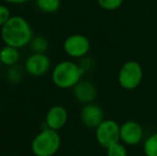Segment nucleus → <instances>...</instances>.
<instances>
[{"mask_svg": "<svg viewBox=\"0 0 157 156\" xmlns=\"http://www.w3.org/2000/svg\"><path fill=\"white\" fill-rule=\"evenodd\" d=\"M1 39L11 47L21 48L30 44L33 31L30 24L21 16H12L1 27Z\"/></svg>", "mask_w": 157, "mask_h": 156, "instance_id": "nucleus-1", "label": "nucleus"}, {"mask_svg": "<svg viewBox=\"0 0 157 156\" xmlns=\"http://www.w3.org/2000/svg\"><path fill=\"white\" fill-rule=\"evenodd\" d=\"M83 69L73 61L66 60L58 63L54 67L52 73V82L60 89L74 88L81 80Z\"/></svg>", "mask_w": 157, "mask_h": 156, "instance_id": "nucleus-2", "label": "nucleus"}, {"mask_svg": "<svg viewBox=\"0 0 157 156\" xmlns=\"http://www.w3.org/2000/svg\"><path fill=\"white\" fill-rule=\"evenodd\" d=\"M61 146V138L57 131L45 128L32 140L31 150L35 156H54Z\"/></svg>", "mask_w": 157, "mask_h": 156, "instance_id": "nucleus-3", "label": "nucleus"}, {"mask_svg": "<svg viewBox=\"0 0 157 156\" xmlns=\"http://www.w3.org/2000/svg\"><path fill=\"white\" fill-rule=\"evenodd\" d=\"M143 78V70L138 61L128 60L120 67L118 82L120 87L127 91L135 90L140 86Z\"/></svg>", "mask_w": 157, "mask_h": 156, "instance_id": "nucleus-4", "label": "nucleus"}, {"mask_svg": "<svg viewBox=\"0 0 157 156\" xmlns=\"http://www.w3.org/2000/svg\"><path fill=\"white\" fill-rule=\"evenodd\" d=\"M120 127L118 122L111 119H105L95 128V137L101 146L108 149L110 146L120 142Z\"/></svg>", "mask_w": 157, "mask_h": 156, "instance_id": "nucleus-5", "label": "nucleus"}, {"mask_svg": "<svg viewBox=\"0 0 157 156\" xmlns=\"http://www.w3.org/2000/svg\"><path fill=\"white\" fill-rule=\"evenodd\" d=\"M90 40L83 34L75 33L67 36L63 43V49L72 58H82L90 51Z\"/></svg>", "mask_w": 157, "mask_h": 156, "instance_id": "nucleus-6", "label": "nucleus"}, {"mask_svg": "<svg viewBox=\"0 0 157 156\" xmlns=\"http://www.w3.org/2000/svg\"><path fill=\"white\" fill-rule=\"evenodd\" d=\"M25 69L27 73L34 77L43 76L50 69V59L46 54H36L33 52L28 57L25 62Z\"/></svg>", "mask_w": 157, "mask_h": 156, "instance_id": "nucleus-7", "label": "nucleus"}, {"mask_svg": "<svg viewBox=\"0 0 157 156\" xmlns=\"http://www.w3.org/2000/svg\"><path fill=\"white\" fill-rule=\"evenodd\" d=\"M80 120L85 126L89 128H96L105 120L103 108L95 103L83 105L80 110Z\"/></svg>", "mask_w": 157, "mask_h": 156, "instance_id": "nucleus-8", "label": "nucleus"}, {"mask_svg": "<svg viewBox=\"0 0 157 156\" xmlns=\"http://www.w3.org/2000/svg\"><path fill=\"white\" fill-rule=\"evenodd\" d=\"M143 129L136 121H126L120 127V139L128 146H136L142 140Z\"/></svg>", "mask_w": 157, "mask_h": 156, "instance_id": "nucleus-9", "label": "nucleus"}, {"mask_svg": "<svg viewBox=\"0 0 157 156\" xmlns=\"http://www.w3.org/2000/svg\"><path fill=\"white\" fill-rule=\"evenodd\" d=\"M74 97L82 104L93 103L97 96V89L93 82L89 80H80L73 88Z\"/></svg>", "mask_w": 157, "mask_h": 156, "instance_id": "nucleus-10", "label": "nucleus"}, {"mask_svg": "<svg viewBox=\"0 0 157 156\" xmlns=\"http://www.w3.org/2000/svg\"><path fill=\"white\" fill-rule=\"evenodd\" d=\"M67 118V111L63 106H60V105L52 106L46 113V128H50L58 131L59 129H61L66 124Z\"/></svg>", "mask_w": 157, "mask_h": 156, "instance_id": "nucleus-11", "label": "nucleus"}, {"mask_svg": "<svg viewBox=\"0 0 157 156\" xmlns=\"http://www.w3.org/2000/svg\"><path fill=\"white\" fill-rule=\"evenodd\" d=\"M21 55L17 48L11 47V46L6 45L1 50H0V60L2 64L6 67H13L18 62Z\"/></svg>", "mask_w": 157, "mask_h": 156, "instance_id": "nucleus-12", "label": "nucleus"}, {"mask_svg": "<svg viewBox=\"0 0 157 156\" xmlns=\"http://www.w3.org/2000/svg\"><path fill=\"white\" fill-rule=\"evenodd\" d=\"M37 9L44 13H55L59 10L61 0H35Z\"/></svg>", "mask_w": 157, "mask_h": 156, "instance_id": "nucleus-13", "label": "nucleus"}, {"mask_svg": "<svg viewBox=\"0 0 157 156\" xmlns=\"http://www.w3.org/2000/svg\"><path fill=\"white\" fill-rule=\"evenodd\" d=\"M29 45L31 47V49L34 52H36V54H45L48 48H49L48 41L42 36H33Z\"/></svg>", "mask_w": 157, "mask_h": 156, "instance_id": "nucleus-14", "label": "nucleus"}, {"mask_svg": "<svg viewBox=\"0 0 157 156\" xmlns=\"http://www.w3.org/2000/svg\"><path fill=\"white\" fill-rule=\"evenodd\" d=\"M143 151L145 156H157V133L152 134L145 139Z\"/></svg>", "mask_w": 157, "mask_h": 156, "instance_id": "nucleus-15", "label": "nucleus"}, {"mask_svg": "<svg viewBox=\"0 0 157 156\" xmlns=\"http://www.w3.org/2000/svg\"><path fill=\"white\" fill-rule=\"evenodd\" d=\"M97 4L105 11H116L122 6L124 0H96Z\"/></svg>", "mask_w": 157, "mask_h": 156, "instance_id": "nucleus-16", "label": "nucleus"}, {"mask_svg": "<svg viewBox=\"0 0 157 156\" xmlns=\"http://www.w3.org/2000/svg\"><path fill=\"white\" fill-rule=\"evenodd\" d=\"M107 150V156H127V150L121 142L110 146Z\"/></svg>", "mask_w": 157, "mask_h": 156, "instance_id": "nucleus-17", "label": "nucleus"}, {"mask_svg": "<svg viewBox=\"0 0 157 156\" xmlns=\"http://www.w3.org/2000/svg\"><path fill=\"white\" fill-rule=\"evenodd\" d=\"M8 78L12 82H18L21 79V72L18 69V67H11L8 71Z\"/></svg>", "mask_w": 157, "mask_h": 156, "instance_id": "nucleus-18", "label": "nucleus"}, {"mask_svg": "<svg viewBox=\"0 0 157 156\" xmlns=\"http://www.w3.org/2000/svg\"><path fill=\"white\" fill-rule=\"evenodd\" d=\"M11 17L12 16H11L10 10L6 6H1L0 4V27H2Z\"/></svg>", "mask_w": 157, "mask_h": 156, "instance_id": "nucleus-19", "label": "nucleus"}, {"mask_svg": "<svg viewBox=\"0 0 157 156\" xmlns=\"http://www.w3.org/2000/svg\"><path fill=\"white\" fill-rule=\"evenodd\" d=\"M4 2L6 3H12V4H21V3H25L27 2L28 0H3Z\"/></svg>", "mask_w": 157, "mask_h": 156, "instance_id": "nucleus-20", "label": "nucleus"}, {"mask_svg": "<svg viewBox=\"0 0 157 156\" xmlns=\"http://www.w3.org/2000/svg\"><path fill=\"white\" fill-rule=\"evenodd\" d=\"M1 67H2V62H1V60H0V70H1Z\"/></svg>", "mask_w": 157, "mask_h": 156, "instance_id": "nucleus-21", "label": "nucleus"}]
</instances>
